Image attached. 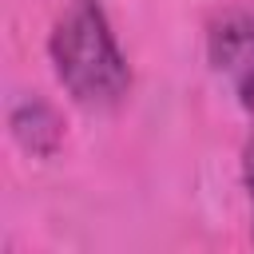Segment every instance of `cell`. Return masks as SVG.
I'll return each mask as SVG.
<instances>
[{
  "mask_svg": "<svg viewBox=\"0 0 254 254\" xmlns=\"http://www.w3.org/2000/svg\"><path fill=\"white\" fill-rule=\"evenodd\" d=\"M52 71L64 91L91 111H107L131 91V64L99 0H67L48 36Z\"/></svg>",
  "mask_w": 254,
  "mask_h": 254,
  "instance_id": "1",
  "label": "cell"
},
{
  "mask_svg": "<svg viewBox=\"0 0 254 254\" xmlns=\"http://www.w3.org/2000/svg\"><path fill=\"white\" fill-rule=\"evenodd\" d=\"M210 67L230 83L234 99L254 111V4L226 8L206 36Z\"/></svg>",
  "mask_w": 254,
  "mask_h": 254,
  "instance_id": "2",
  "label": "cell"
},
{
  "mask_svg": "<svg viewBox=\"0 0 254 254\" xmlns=\"http://www.w3.org/2000/svg\"><path fill=\"white\" fill-rule=\"evenodd\" d=\"M8 131H12V139H16L28 155H36V159L56 155V147L64 143V119H60V111H56L48 99H40V95H28V99H16V103H12V111H8Z\"/></svg>",
  "mask_w": 254,
  "mask_h": 254,
  "instance_id": "3",
  "label": "cell"
},
{
  "mask_svg": "<svg viewBox=\"0 0 254 254\" xmlns=\"http://www.w3.org/2000/svg\"><path fill=\"white\" fill-rule=\"evenodd\" d=\"M242 183H246V194H250V206H254V131L242 143Z\"/></svg>",
  "mask_w": 254,
  "mask_h": 254,
  "instance_id": "4",
  "label": "cell"
}]
</instances>
